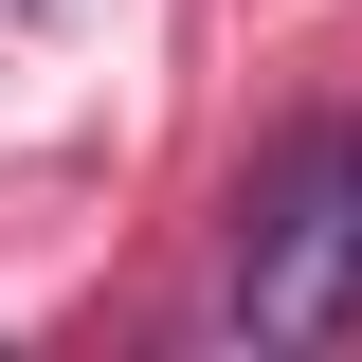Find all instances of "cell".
I'll return each instance as SVG.
<instances>
[{"mask_svg":"<svg viewBox=\"0 0 362 362\" xmlns=\"http://www.w3.org/2000/svg\"><path fill=\"white\" fill-rule=\"evenodd\" d=\"M218 326H235V344H344V326H362V127H308L290 163L254 181Z\"/></svg>","mask_w":362,"mask_h":362,"instance_id":"cell-1","label":"cell"}]
</instances>
